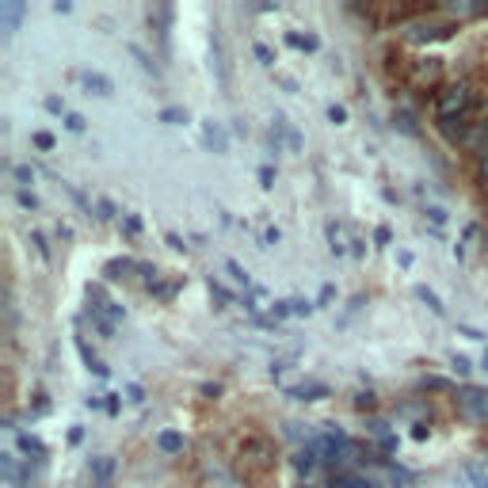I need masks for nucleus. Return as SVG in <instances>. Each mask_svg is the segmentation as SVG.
<instances>
[{
  "mask_svg": "<svg viewBox=\"0 0 488 488\" xmlns=\"http://www.w3.org/2000/svg\"><path fill=\"white\" fill-rule=\"evenodd\" d=\"M470 99H473L470 84H451V88L439 92L435 119H462V115H470Z\"/></svg>",
  "mask_w": 488,
  "mask_h": 488,
  "instance_id": "nucleus-1",
  "label": "nucleus"
},
{
  "mask_svg": "<svg viewBox=\"0 0 488 488\" xmlns=\"http://www.w3.org/2000/svg\"><path fill=\"white\" fill-rule=\"evenodd\" d=\"M454 405H458V416H462L465 423H488V389L465 386V389H458Z\"/></svg>",
  "mask_w": 488,
  "mask_h": 488,
  "instance_id": "nucleus-2",
  "label": "nucleus"
},
{
  "mask_svg": "<svg viewBox=\"0 0 488 488\" xmlns=\"http://www.w3.org/2000/svg\"><path fill=\"white\" fill-rule=\"evenodd\" d=\"M290 462H294V470L309 477V473L317 470V465H321V451H317V442H306L302 451H294V458H290Z\"/></svg>",
  "mask_w": 488,
  "mask_h": 488,
  "instance_id": "nucleus-3",
  "label": "nucleus"
},
{
  "mask_svg": "<svg viewBox=\"0 0 488 488\" xmlns=\"http://www.w3.org/2000/svg\"><path fill=\"white\" fill-rule=\"evenodd\" d=\"M454 27L451 24H412L405 35L412 38V42H431V38H447Z\"/></svg>",
  "mask_w": 488,
  "mask_h": 488,
  "instance_id": "nucleus-4",
  "label": "nucleus"
},
{
  "mask_svg": "<svg viewBox=\"0 0 488 488\" xmlns=\"http://www.w3.org/2000/svg\"><path fill=\"white\" fill-rule=\"evenodd\" d=\"M286 397H294V400H325L328 386H325V381H306V386H294Z\"/></svg>",
  "mask_w": 488,
  "mask_h": 488,
  "instance_id": "nucleus-5",
  "label": "nucleus"
},
{
  "mask_svg": "<svg viewBox=\"0 0 488 488\" xmlns=\"http://www.w3.org/2000/svg\"><path fill=\"white\" fill-rule=\"evenodd\" d=\"M328 488H374V484H370V477H363V473H336V477L328 481Z\"/></svg>",
  "mask_w": 488,
  "mask_h": 488,
  "instance_id": "nucleus-6",
  "label": "nucleus"
},
{
  "mask_svg": "<svg viewBox=\"0 0 488 488\" xmlns=\"http://www.w3.org/2000/svg\"><path fill=\"white\" fill-rule=\"evenodd\" d=\"M84 88L88 92H96V96H111L115 92V84L103 77V73H84Z\"/></svg>",
  "mask_w": 488,
  "mask_h": 488,
  "instance_id": "nucleus-7",
  "label": "nucleus"
},
{
  "mask_svg": "<svg viewBox=\"0 0 488 488\" xmlns=\"http://www.w3.org/2000/svg\"><path fill=\"white\" fill-rule=\"evenodd\" d=\"M442 73V57H423L420 66H416V80L423 84V80H435Z\"/></svg>",
  "mask_w": 488,
  "mask_h": 488,
  "instance_id": "nucleus-8",
  "label": "nucleus"
},
{
  "mask_svg": "<svg viewBox=\"0 0 488 488\" xmlns=\"http://www.w3.org/2000/svg\"><path fill=\"white\" fill-rule=\"evenodd\" d=\"M462 477L470 488H488V465H465Z\"/></svg>",
  "mask_w": 488,
  "mask_h": 488,
  "instance_id": "nucleus-9",
  "label": "nucleus"
},
{
  "mask_svg": "<svg viewBox=\"0 0 488 488\" xmlns=\"http://www.w3.org/2000/svg\"><path fill=\"white\" fill-rule=\"evenodd\" d=\"M130 271H141V264H134V260H111L108 267H103V275H108V279H126Z\"/></svg>",
  "mask_w": 488,
  "mask_h": 488,
  "instance_id": "nucleus-10",
  "label": "nucleus"
},
{
  "mask_svg": "<svg viewBox=\"0 0 488 488\" xmlns=\"http://www.w3.org/2000/svg\"><path fill=\"white\" fill-rule=\"evenodd\" d=\"M157 447L168 451V454H180L187 442H183V435H176V431H161V435H157Z\"/></svg>",
  "mask_w": 488,
  "mask_h": 488,
  "instance_id": "nucleus-11",
  "label": "nucleus"
},
{
  "mask_svg": "<svg viewBox=\"0 0 488 488\" xmlns=\"http://www.w3.org/2000/svg\"><path fill=\"white\" fill-rule=\"evenodd\" d=\"M19 447H24L27 454H35V462H42V458H47V447H42L38 439H31V435H19Z\"/></svg>",
  "mask_w": 488,
  "mask_h": 488,
  "instance_id": "nucleus-12",
  "label": "nucleus"
},
{
  "mask_svg": "<svg viewBox=\"0 0 488 488\" xmlns=\"http://www.w3.org/2000/svg\"><path fill=\"white\" fill-rule=\"evenodd\" d=\"M0 12H5V24H8V31H16L19 16H24V5H0Z\"/></svg>",
  "mask_w": 488,
  "mask_h": 488,
  "instance_id": "nucleus-13",
  "label": "nucleus"
},
{
  "mask_svg": "<svg viewBox=\"0 0 488 488\" xmlns=\"http://www.w3.org/2000/svg\"><path fill=\"white\" fill-rule=\"evenodd\" d=\"M206 141H210V145H214V150H218V153H225V134L218 130V126H214V122H206Z\"/></svg>",
  "mask_w": 488,
  "mask_h": 488,
  "instance_id": "nucleus-14",
  "label": "nucleus"
},
{
  "mask_svg": "<svg viewBox=\"0 0 488 488\" xmlns=\"http://www.w3.org/2000/svg\"><path fill=\"white\" fill-rule=\"evenodd\" d=\"M416 298H420V302H428V306H431V313H439V317H442V302L435 298V294H431L428 286H416Z\"/></svg>",
  "mask_w": 488,
  "mask_h": 488,
  "instance_id": "nucleus-15",
  "label": "nucleus"
},
{
  "mask_svg": "<svg viewBox=\"0 0 488 488\" xmlns=\"http://www.w3.org/2000/svg\"><path fill=\"white\" fill-rule=\"evenodd\" d=\"M286 42H290V47H298V50H317V47H321V42H317L313 35H286Z\"/></svg>",
  "mask_w": 488,
  "mask_h": 488,
  "instance_id": "nucleus-16",
  "label": "nucleus"
},
{
  "mask_svg": "<svg viewBox=\"0 0 488 488\" xmlns=\"http://www.w3.org/2000/svg\"><path fill=\"white\" fill-rule=\"evenodd\" d=\"M328 241H332V252H336V256H344V241H339V225H336V222L328 225Z\"/></svg>",
  "mask_w": 488,
  "mask_h": 488,
  "instance_id": "nucleus-17",
  "label": "nucleus"
},
{
  "mask_svg": "<svg viewBox=\"0 0 488 488\" xmlns=\"http://www.w3.org/2000/svg\"><path fill=\"white\" fill-rule=\"evenodd\" d=\"M225 267H229V275H233V279H237V283H244V286H248V271H244V267H241L237 260H229Z\"/></svg>",
  "mask_w": 488,
  "mask_h": 488,
  "instance_id": "nucleus-18",
  "label": "nucleus"
},
{
  "mask_svg": "<svg viewBox=\"0 0 488 488\" xmlns=\"http://www.w3.org/2000/svg\"><path fill=\"white\" fill-rule=\"evenodd\" d=\"M428 214H431V222H435V225L447 222V210H442V206H428Z\"/></svg>",
  "mask_w": 488,
  "mask_h": 488,
  "instance_id": "nucleus-19",
  "label": "nucleus"
},
{
  "mask_svg": "<svg viewBox=\"0 0 488 488\" xmlns=\"http://www.w3.org/2000/svg\"><path fill=\"white\" fill-rule=\"evenodd\" d=\"M256 57L264 61V66H271V61H275V54H271V50L264 47V42H256Z\"/></svg>",
  "mask_w": 488,
  "mask_h": 488,
  "instance_id": "nucleus-20",
  "label": "nucleus"
},
{
  "mask_svg": "<svg viewBox=\"0 0 488 488\" xmlns=\"http://www.w3.org/2000/svg\"><path fill=\"white\" fill-rule=\"evenodd\" d=\"M92 470H96L99 477H108V473H111V462H108V458H99V462H92Z\"/></svg>",
  "mask_w": 488,
  "mask_h": 488,
  "instance_id": "nucleus-21",
  "label": "nucleus"
},
{
  "mask_svg": "<svg viewBox=\"0 0 488 488\" xmlns=\"http://www.w3.org/2000/svg\"><path fill=\"white\" fill-rule=\"evenodd\" d=\"M16 180H24V183H31V180H35V172H31V168H27V164H19V168H16Z\"/></svg>",
  "mask_w": 488,
  "mask_h": 488,
  "instance_id": "nucleus-22",
  "label": "nucleus"
},
{
  "mask_svg": "<svg viewBox=\"0 0 488 488\" xmlns=\"http://www.w3.org/2000/svg\"><path fill=\"white\" fill-rule=\"evenodd\" d=\"M454 370H458V374H470V358H465V355H454Z\"/></svg>",
  "mask_w": 488,
  "mask_h": 488,
  "instance_id": "nucleus-23",
  "label": "nucleus"
},
{
  "mask_svg": "<svg viewBox=\"0 0 488 488\" xmlns=\"http://www.w3.org/2000/svg\"><path fill=\"white\" fill-rule=\"evenodd\" d=\"M328 119L339 126V122H348V111H344V108H328Z\"/></svg>",
  "mask_w": 488,
  "mask_h": 488,
  "instance_id": "nucleus-24",
  "label": "nucleus"
},
{
  "mask_svg": "<svg viewBox=\"0 0 488 488\" xmlns=\"http://www.w3.org/2000/svg\"><path fill=\"white\" fill-rule=\"evenodd\" d=\"M66 126L80 134V130H84V119H80V115H66Z\"/></svg>",
  "mask_w": 488,
  "mask_h": 488,
  "instance_id": "nucleus-25",
  "label": "nucleus"
},
{
  "mask_svg": "<svg viewBox=\"0 0 488 488\" xmlns=\"http://www.w3.org/2000/svg\"><path fill=\"white\" fill-rule=\"evenodd\" d=\"M19 202H24L27 210H35V206H38V199L31 195V191H19Z\"/></svg>",
  "mask_w": 488,
  "mask_h": 488,
  "instance_id": "nucleus-26",
  "label": "nucleus"
},
{
  "mask_svg": "<svg viewBox=\"0 0 488 488\" xmlns=\"http://www.w3.org/2000/svg\"><path fill=\"white\" fill-rule=\"evenodd\" d=\"M161 119H164V122H183V111H172V108H168V111H161Z\"/></svg>",
  "mask_w": 488,
  "mask_h": 488,
  "instance_id": "nucleus-27",
  "label": "nucleus"
},
{
  "mask_svg": "<svg viewBox=\"0 0 488 488\" xmlns=\"http://www.w3.org/2000/svg\"><path fill=\"white\" fill-rule=\"evenodd\" d=\"M481 176H484V180H488V141H484V145H481Z\"/></svg>",
  "mask_w": 488,
  "mask_h": 488,
  "instance_id": "nucleus-28",
  "label": "nucleus"
},
{
  "mask_svg": "<svg viewBox=\"0 0 488 488\" xmlns=\"http://www.w3.org/2000/svg\"><path fill=\"white\" fill-rule=\"evenodd\" d=\"M35 145H38V150H50L54 138H50V134H35Z\"/></svg>",
  "mask_w": 488,
  "mask_h": 488,
  "instance_id": "nucleus-29",
  "label": "nucleus"
},
{
  "mask_svg": "<svg viewBox=\"0 0 488 488\" xmlns=\"http://www.w3.org/2000/svg\"><path fill=\"white\" fill-rule=\"evenodd\" d=\"M374 241H378V244H389V229H386V225H381V229L374 233Z\"/></svg>",
  "mask_w": 488,
  "mask_h": 488,
  "instance_id": "nucleus-30",
  "label": "nucleus"
},
{
  "mask_svg": "<svg viewBox=\"0 0 488 488\" xmlns=\"http://www.w3.org/2000/svg\"><path fill=\"white\" fill-rule=\"evenodd\" d=\"M355 405H358V409H374V397H370V393H363V397L355 400Z\"/></svg>",
  "mask_w": 488,
  "mask_h": 488,
  "instance_id": "nucleus-31",
  "label": "nucleus"
},
{
  "mask_svg": "<svg viewBox=\"0 0 488 488\" xmlns=\"http://www.w3.org/2000/svg\"><path fill=\"white\" fill-rule=\"evenodd\" d=\"M126 233H141V218H126Z\"/></svg>",
  "mask_w": 488,
  "mask_h": 488,
  "instance_id": "nucleus-32",
  "label": "nucleus"
},
{
  "mask_svg": "<svg viewBox=\"0 0 488 488\" xmlns=\"http://www.w3.org/2000/svg\"><path fill=\"white\" fill-rule=\"evenodd\" d=\"M412 439H420V442H423V439H428V423H416V431H412Z\"/></svg>",
  "mask_w": 488,
  "mask_h": 488,
  "instance_id": "nucleus-33",
  "label": "nucleus"
},
{
  "mask_svg": "<svg viewBox=\"0 0 488 488\" xmlns=\"http://www.w3.org/2000/svg\"><path fill=\"white\" fill-rule=\"evenodd\" d=\"M47 111H54V115L61 111V99H57V96H50V99H47Z\"/></svg>",
  "mask_w": 488,
  "mask_h": 488,
  "instance_id": "nucleus-34",
  "label": "nucleus"
}]
</instances>
